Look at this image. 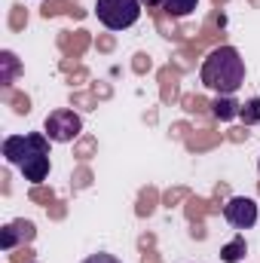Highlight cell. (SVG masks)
Returning a JSON list of instances; mask_svg holds the SVG:
<instances>
[{"instance_id":"1","label":"cell","mask_w":260,"mask_h":263,"mask_svg":"<svg viewBox=\"0 0 260 263\" xmlns=\"http://www.w3.org/2000/svg\"><path fill=\"white\" fill-rule=\"evenodd\" d=\"M3 156L18 165L25 181L40 184L49 175V138L46 132H28V135H9L3 138Z\"/></svg>"},{"instance_id":"2","label":"cell","mask_w":260,"mask_h":263,"mask_svg":"<svg viewBox=\"0 0 260 263\" xmlns=\"http://www.w3.org/2000/svg\"><path fill=\"white\" fill-rule=\"evenodd\" d=\"M199 80L205 89L217 95H236L245 83V59L239 55L236 46H217L205 55L199 67Z\"/></svg>"},{"instance_id":"3","label":"cell","mask_w":260,"mask_h":263,"mask_svg":"<svg viewBox=\"0 0 260 263\" xmlns=\"http://www.w3.org/2000/svg\"><path fill=\"white\" fill-rule=\"evenodd\" d=\"M95 15L107 31H126L141 18V0H95Z\"/></svg>"},{"instance_id":"4","label":"cell","mask_w":260,"mask_h":263,"mask_svg":"<svg viewBox=\"0 0 260 263\" xmlns=\"http://www.w3.org/2000/svg\"><path fill=\"white\" fill-rule=\"evenodd\" d=\"M43 132H46L49 141L67 144V141H73V138L83 132V120H80V114H73V110H67V107H59V110H52V114L43 120Z\"/></svg>"},{"instance_id":"5","label":"cell","mask_w":260,"mask_h":263,"mask_svg":"<svg viewBox=\"0 0 260 263\" xmlns=\"http://www.w3.org/2000/svg\"><path fill=\"white\" fill-rule=\"evenodd\" d=\"M224 217L233 230H251L257 223V202L251 196H233L224 205Z\"/></svg>"},{"instance_id":"6","label":"cell","mask_w":260,"mask_h":263,"mask_svg":"<svg viewBox=\"0 0 260 263\" xmlns=\"http://www.w3.org/2000/svg\"><path fill=\"white\" fill-rule=\"evenodd\" d=\"M22 239H25V242L34 239V223H31V220H12V223H6V227L0 230V248H3V251H12Z\"/></svg>"},{"instance_id":"7","label":"cell","mask_w":260,"mask_h":263,"mask_svg":"<svg viewBox=\"0 0 260 263\" xmlns=\"http://www.w3.org/2000/svg\"><path fill=\"white\" fill-rule=\"evenodd\" d=\"M239 101L233 98V95H217L214 98V104H211V114H214V120H220V123H230V120H236L239 117Z\"/></svg>"},{"instance_id":"8","label":"cell","mask_w":260,"mask_h":263,"mask_svg":"<svg viewBox=\"0 0 260 263\" xmlns=\"http://www.w3.org/2000/svg\"><path fill=\"white\" fill-rule=\"evenodd\" d=\"M245 254H248V242H245V236H236L233 242H227V245L220 248V260L224 263H239V260H245Z\"/></svg>"},{"instance_id":"9","label":"cell","mask_w":260,"mask_h":263,"mask_svg":"<svg viewBox=\"0 0 260 263\" xmlns=\"http://www.w3.org/2000/svg\"><path fill=\"white\" fill-rule=\"evenodd\" d=\"M0 67H3V70H0V83H3V86H9V83H12V77L18 73V59H15V52L3 49V52H0Z\"/></svg>"},{"instance_id":"10","label":"cell","mask_w":260,"mask_h":263,"mask_svg":"<svg viewBox=\"0 0 260 263\" xmlns=\"http://www.w3.org/2000/svg\"><path fill=\"white\" fill-rule=\"evenodd\" d=\"M239 120H242L245 126H257L260 123V95L248 98V101L239 107Z\"/></svg>"},{"instance_id":"11","label":"cell","mask_w":260,"mask_h":263,"mask_svg":"<svg viewBox=\"0 0 260 263\" xmlns=\"http://www.w3.org/2000/svg\"><path fill=\"white\" fill-rule=\"evenodd\" d=\"M196 6H199V0H165V3H162V9H165L172 18H184V15H190Z\"/></svg>"},{"instance_id":"12","label":"cell","mask_w":260,"mask_h":263,"mask_svg":"<svg viewBox=\"0 0 260 263\" xmlns=\"http://www.w3.org/2000/svg\"><path fill=\"white\" fill-rule=\"evenodd\" d=\"M83 263H123V260H117L114 254H104V251H98V254H89Z\"/></svg>"},{"instance_id":"13","label":"cell","mask_w":260,"mask_h":263,"mask_svg":"<svg viewBox=\"0 0 260 263\" xmlns=\"http://www.w3.org/2000/svg\"><path fill=\"white\" fill-rule=\"evenodd\" d=\"M165 0H141V6H162Z\"/></svg>"}]
</instances>
